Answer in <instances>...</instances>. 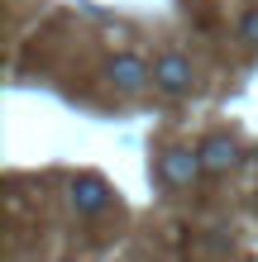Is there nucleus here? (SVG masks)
<instances>
[{"label":"nucleus","mask_w":258,"mask_h":262,"mask_svg":"<svg viewBox=\"0 0 258 262\" xmlns=\"http://www.w3.org/2000/svg\"><path fill=\"white\" fill-rule=\"evenodd\" d=\"M105 76H110L115 91H144L148 86V67H144V57H134V53L110 57V62H105Z\"/></svg>","instance_id":"obj_3"},{"label":"nucleus","mask_w":258,"mask_h":262,"mask_svg":"<svg viewBox=\"0 0 258 262\" xmlns=\"http://www.w3.org/2000/svg\"><path fill=\"white\" fill-rule=\"evenodd\" d=\"M153 86L168 91V96H187V91H191V62L177 57V53L158 57V62H153Z\"/></svg>","instance_id":"obj_2"},{"label":"nucleus","mask_w":258,"mask_h":262,"mask_svg":"<svg viewBox=\"0 0 258 262\" xmlns=\"http://www.w3.org/2000/svg\"><path fill=\"white\" fill-rule=\"evenodd\" d=\"M72 205H77L82 214H101L105 205H110V186H105L101 177H77L72 181Z\"/></svg>","instance_id":"obj_4"},{"label":"nucleus","mask_w":258,"mask_h":262,"mask_svg":"<svg viewBox=\"0 0 258 262\" xmlns=\"http://www.w3.org/2000/svg\"><path fill=\"white\" fill-rule=\"evenodd\" d=\"M196 172H206L201 167V152H187V148H168L158 158V177L168 181V186H191Z\"/></svg>","instance_id":"obj_1"},{"label":"nucleus","mask_w":258,"mask_h":262,"mask_svg":"<svg viewBox=\"0 0 258 262\" xmlns=\"http://www.w3.org/2000/svg\"><path fill=\"white\" fill-rule=\"evenodd\" d=\"M234 158H239V148H234V138H225V134L201 143V167L206 172H225V167H234Z\"/></svg>","instance_id":"obj_5"},{"label":"nucleus","mask_w":258,"mask_h":262,"mask_svg":"<svg viewBox=\"0 0 258 262\" xmlns=\"http://www.w3.org/2000/svg\"><path fill=\"white\" fill-rule=\"evenodd\" d=\"M239 38H244L249 48H258V5L244 14V19H239Z\"/></svg>","instance_id":"obj_6"}]
</instances>
